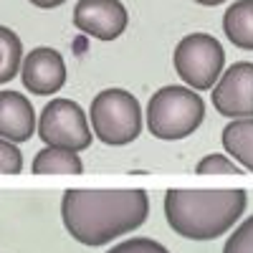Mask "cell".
<instances>
[{"label":"cell","mask_w":253,"mask_h":253,"mask_svg":"<svg viewBox=\"0 0 253 253\" xmlns=\"http://www.w3.org/2000/svg\"><path fill=\"white\" fill-rule=\"evenodd\" d=\"M38 132L36 109L26 94L20 91H0V137L15 144L28 142Z\"/></svg>","instance_id":"10"},{"label":"cell","mask_w":253,"mask_h":253,"mask_svg":"<svg viewBox=\"0 0 253 253\" xmlns=\"http://www.w3.org/2000/svg\"><path fill=\"white\" fill-rule=\"evenodd\" d=\"M107 253H170L160 241L155 238H144V236H132L117 246H112Z\"/></svg>","instance_id":"17"},{"label":"cell","mask_w":253,"mask_h":253,"mask_svg":"<svg viewBox=\"0 0 253 253\" xmlns=\"http://www.w3.org/2000/svg\"><path fill=\"white\" fill-rule=\"evenodd\" d=\"M205 119V101L200 91L185 86V84H170L157 89L147 101L144 124L152 137L175 142L190 137Z\"/></svg>","instance_id":"3"},{"label":"cell","mask_w":253,"mask_h":253,"mask_svg":"<svg viewBox=\"0 0 253 253\" xmlns=\"http://www.w3.org/2000/svg\"><path fill=\"white\" fill-rule=\"evenodd\" d=\"M23 172V152L15 142L0 137V175H18Z\"/></svg>","instance_id":"18"},{"label":"cell","mask_w":253,"mask_h":253,"mask_svg":"<svg viewBox=\"0 0 253 253\" xmlns=\"http://www.w3.org/2000/svg\"><path fill=\"white\" fill-rule=\"evenodd\" d=\"M195 172L198 175H243L246 170L225 152H213V155H205L198 165H195Z\"/></svg>","instance_id":"15"},{"label":"cell","mask_w":253,"mask_h":253,"mask_svg":"<svg viewBox=\"0 0 253 253\" xmlns=\"http://www.w3.org/2000/svg\"><path fill=\"white\" fill-rule=\"evenodd\" d=\"M23 43L15 31L0 26V86L13 81L23 66Z\"/></svg>","instance_id":"14"},{"label":"cell","mask_w":253,"mask_h":253,"mask_svg":"<svg viewBox=\"0 0 253 253\" xmlns=\"http://www.w3.org/2000/svg\"><path fill=\"white\" fill-rule=\"evenodd\" d=\"M193 3H198V5H205V8H215V5H223V3H228V0H193Z\"/></svg>","instance_id":"20"},{"label":"cell","mask_w":253,"mask_h":253,"mask_svg":"<svg viewBox=\"0 0 253 253\" xmlns=\"http://www.w3.org/2000/svg\"><path fill=\"white\" fill-rule=\"evenodd\" d=\"M74 26L89 38L117 41L129 26V13L122 0H79L74 5Z\"/></svg>","instance_id":"8"},{"label":"cell","mask_w":253,"mask_h":253,"mask_svg":"<svg viewBox=\"0 0 253 253\" xmlns=\"http://www.w3.org/2000/svg\"><path fill=\"white\" fill-rule=\"evenodd\" d=\"M23 86L36 96H53L66 84V61L56 48L38 46L33 48L20 66Z\"/></svg>","instance_id":"9"},{"label":"cell","mask_w":253,"mask_h":253,"mask_svg":"<svg viewBox=\"0 0 253 253\" xmlns=\"http://www.w3.org/2000/svg\"><path fill=\"white\" fill-rule=\"evenodd\" d=\"M223 33L241 51H253V0H236L223 13Z\"/></svg>","instance_id":"12"},{"label":"cell","mask_w":253,"mask_h":253,"mask_svg":"<svg viewBox=\"0 0 253 253\" xmlns=\"http://www.w3.org/2000/svg\"><path fill=\"white\" fill-rule=\"evenodd\" d=\"M223 253H253V215H248L233 233L228 236Z\"/></svg>","instance_id":"16"},{"label":"cell","mask_w":253,"mask_h":253,"mask_svg":"<svg viewBox=\"0 0 253 253\" xmlns=\"http://www.w3.org/2000/svg\"><path fill=\"white\" fill-rule=\"evenodd\" d=\"M248 195L241 187H172L162 208L172 233L187 241H215L233 228L246 213Z\"/></svg>","instance_id":"2"},{"label":"cell","mask_w":253,"mask_h":253,"mask_svg":"<svg viewBox=\"0 0 253 253\" xmlns=\"http://www.w3.org/2000/svg\"><path fill=\"white\" fill-rule=\"evenodd\" d=\"M89 122L99 142L109 147H124L139 137L144 126V112L132 91L104 89L91 99Z\"/></svg>","instance_id":"4"},{"label":"cell","mask_w":253,"mask_h":253,"mask_svg":"<svg viewBox=\"0 0 253 253\" xmlns=\"http://www.w3.org/2000/svg\"><path fill=\"white\" fill-rule=\"evenodd\" d=\"M38 137L51 147H66L76 152L86 150L94 139L89 112H84L71 99L56 96L41 109Z\"/></svg>","instance_id":"6"},{"label":"cell","mask_w":253,"mask_h":253,"mask_svg":"<svg viewBox=\"0 0 253 253\" xmlns=\"http://www.w3.org/2000/svg\"><path fill=\"white\" fill-rule=\"evenodd\" d=\"M172 63L185 86L210 91L225 71V51L215 36L195 31L177 41Z\"/></svg>","instance_id":"5"},{"label":"cell","mask_w":253,"mask_h":253,"mask_svg":"<svg viewBox=\"0 0 253 253\" xmlns=\"http://www.w3.org/2000/svg\"><path fill=\"white\" fill-rule=\"evenodd\" d=\"M150 215V195L139 187H69L61 195L66 233L89 248L134 233Z\"/></svg>","instance_id":"1"},{"label":"cell","mask_w":253,"mask_h":253,"mask_svg":"<svg viewBox=\"0 0 253 253\" xmlns=\"http://www.w3.org/2000/svg\"><path fill=\"white\" fill-rule=\"evenodd\" d=\"M31 5H36V8H41V10H53V8H58V5H63L66 0H28Z\"/></svg>","instance_id":"19"},{"label":"cell","mask_w":253,"mask_h":253,"mask_svg":"<svg viewBox=\"0 0 253 253\" xmlns=\"http://www.w3.org/2000/svg\"><path fill=\"white\" fill-rule=\"evenodd\" d=\"M223 150L233 157L246 172H253V117L230 119L223 126Z\"/></svg>","instance_id":"11"},{"label":"cell","mask_w":253,"mask_h":253,"mask_svg":"<svg viewBox=\"0 0 253 253\" xmlns=\"http://www.w3.org/2000/svg\"><path fill=\"white\" fill-rule=\"evenodd\" d=\"M31 170L36 175H81L84 162L76 150H66V147H51L46 144L36 157Z\"/></svg>","instance_id":"13"},{"label":"cell","mask_w":253,"mask_h":253,"mask_svg":"<svg viewBox=\"0 0 253 253\" xmlns=\"http://www.w3.org/2000/svg\"><path fill=\"white\" fill-rule=\"evenodd\" d=\"M213 109L228 119L253 117V61H236L210 89Z\"/></svg>","instance_id":"7"}]
</instances>
